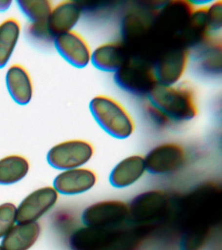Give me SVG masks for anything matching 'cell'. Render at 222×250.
<instances>
[{
	"instance_id": "13",
	"label": "cell",
	"mask_w": 222,
	"mask_h": 250,
	"mask_svg": "<svg viewBox=\"0 0 222 250\" xmlns=\"http://www.w3.org/2000/svg\"><path fill=\"white\" fill-rule=\"evenodd\" d=\"M132 56L122 41H110L99 45L91 52L90 62L101 72L115 74L127 63Z\"/></svg>"
},
{
	"instance_id": "9",
	"label": "cell",
	"mask_w": 222,
	"mask_h": 250,
	"mask_svg": "<svg viewBox=\"0 0 222 250\" xmlns=\"http://www.w3.org/2000/svg\"><path fill=\"white\" fill-rule=\"evenodd\" d=\"M129 218L128 205L120 200L98 201L83 210L81 220L85 226L111 229Z\"/></svg>"
},
{
	"instance_id": "21",
	"label": "cell",
	"mask_w": 222,
	"mask_h": 250,
	"mask_svg": "<svg viewBox=\"0 0 222 250\" xmlns=\"http://www.w3.org/2000/svg\"><path fill=\"white\" fill-rule=\"evenodd\" d=\"M20 33V23L14 18H9L0 23V69L10 60Z\"/></svg>"
},
{
	"instance_id": "7",
	"label": "cell",
	"mask_w": 222,
	"mask_h": 250,
	"mask_svg": "<svg viewBox=\"0 0 222 250\" xmlns=\"http://www.w3.org/2000/svg\"><path fill=\"white\" fill-rule=\"evenodd\" d=\"M222 40L210 35L202 44L189 51V63L197 76L204 78L218 77L222 74Z\"/></svg>"
},
{
	"instance_id": "19",
	"label": "cell",
	"mask_w": 222,
	"mask_h": 250,
	"mask_svg": "<svg viewBox=\"0 0 222 250\" xmlns=\"http://www.w3.org/2000/svg\"><path fill=\"white\" fill-rule=\"evenodd\" d=\"M207 5L195 8L186 26L179 37V41L189 51L202 44L212 35L206 21Z\"/></svg>"
},
{
	"instance_id": "4",
	"label": "cell",
	"mask_w": 222,
	"mask_h": 250,
	"mask_svg": "<svg viewBox=\"0 0 222 250\" xmlns=\"http://www.w3.org/2000/svg\"><path fill=\"white\" fill-rule=\"evenodd\" d=\"M114 81L122 91L140 97H147L157 84L151 64L133 56L114 74Z\"/></svg>"
},
{
	"instance_id": "3",
	"label": "cell",
	"mask_w": 222,
	"mask_h": 250,
	"mask_svg": "<svg viewBox=\"0 0 222 250\" xmlns=\"http://www.w3.org/2000/svg\"><path fill=\"white\" fill-rule=\"evenodd\" d=\"M160 7L135 5L130 7L122 17L121 41L126 45L132 56L141 57L145 54L154 20Z\"/></svg>"
},
{
	"instance_id": "8",
	"label": "cell",
	"mask_w": 222,
	"mask_h": 250,
	"mask_svg": "<svg viewBox=\"0 0 222 250\" xmlns=\"http://www.w3.org/2000/svg\"><path fill=\"white\" fill-rule=\"evenodd\" d=\"M186 159L184 148L174 142L158 145L144 156L147 172L158 176L171 175L179 171Z\"/></svg>"
},
{
	"instance_id": "1",
	"label": "cell",
	"mask_w": 222,
	"mask_h": 250,
	"mask_svg": "<svg viewBox=\"0 0 222 250\" xmlns=\"http://www.w3.org/2000/svg\"><path fill=\"white\" fill-rule=\"evenodd\" d=\"M146 98L171 123L188 122L198 114L196 93L186 82L171 86L157 83Z\"/></svg>"
},
{
	"instance_id": "26",
	"label": "cell",
	"mask_w": 222,
	"mask_h": 250,
	"mask_svg": "<svg viewBox=\"0 0 222 250\" xmlns=\"http://www.w3.org/2000/svg\"><path fill=\"white\" fill-rule=\"evenodd\" d=\"M46 22L30 23L27 30L28 37L38 42H53L54 38L48 32Z\"/></svg>"
},
{
	"instance_id": "28",
	"label": "cell",
	"mask_w": 222,
	"mask_h": 250,
	"mask_svg": "<svg viewBox=\"0 0 222 250\" xmlns=\"http://www.w3.org/2000/svg\"><path fill=\"white\" fill-rule=\"evenodd\" d=\"M12 5V1L7 0H0V13L7 11Z\"/></svg>"
},
{
	"instance_id": "23",
	"label": "cell",
	"mask_w": 222,
	"mask_h": 250,
	"mask_svg": "<svg viewBox=\"0 0 222 250\" xmlns=\"http://www.w3.org/2000/svg\"><path fill=\"white\" fill-rule=\"evenodd\" d=\"M19 10L31 23L46 22L53 5L48 0L17 1Z\"/></svg>"
},
{
	"instance_id": "27",
	"label": "cell",
	"mask_w": 222,
	"mask_h": 250,
	"mask_svg": "<svg viewBox=\"0 0 222 250\" xmlns=\"http://www.w3.org/2000/svg\"><path fill=\"white\" fill-rule=\"evenodd\" d=\"M145 109L147 111V115H149V118L158 126L165 127L169 125V123H171L162 113L158 110L157 108L150 104L149 103H147L145 106Z\"/></svg>"
},
{
	"instance_id": "10",
	"label": "cell",
	"mask_w": 222,
	"mask_h": 250,
	"mask_svg": "<svg viewBox=\"0 0 222 250\" xmlns=\"http://www.w3.org/2000/svg\"><path fill=\"white\" fill-rule=\"evenodd\" d=\"M169 207L168 197L161 190H149L138 195L132 201L129 217L137 223H150L159 220L166 213Z\"/></svg>"
},
{
	"instance_id": "12",
	"label": "cell",
	"mask_w": 222,
	"mask_h": 250,
	"mask_svg": "<svg viewBox=\"0 0 222 250\" xmlns=\"http://www.w3.org/2000/svg\"><path fill=\"white\" fill-rule=\"evenodd\" d=\"M53 44L58 54L74 67L83 68L91 62L92 52L88 43L75 31L56 37Z\"/></svg>"
},
{
	"instance_id": "18",
	"label": "cell",
	"mask_w": 222,
	"mask_h": 250,
	"mask_svg": "<svg viewBox=\"0 0 222 250\" xmlns=\"http://www.w3.org/2000/svg\"><path fill=\"white\" fill-rule=\"evenodd\" d=\"M5 83L9 95L17 104L26 105L32 101L34 95L32 78L21 64H13L7 69Z\"/></svg>"
},
{
	"instance_id": "2",
	"label": "cell",
	"mask_w": 222,
	"mask_h": 250,
	"mask_svg": "<svg viewBox=\"0 0 222 250\" xmlns=\"http://www.w3.org/2000/svg\"><path fill=\"white\" fill-rule=\"evenodd\" d=\"M89 111L99 126L109 136L125 140L135 130L131 115L121 104L106 95H97L91 100Z\"/></svg>"
},
{
	"instance_id": "5",
	"label": "cell",
	"mask_w": 222,
	"mask_h": 250,
	"mask_svg": "<svg viewBox=\"0 0 222 250\" xmlns=\"http://www.w3.org/2000/svg\"><path fill=\"white\" fill-rule=\"evenodd\" d=\"M189 62V50L179 41L163 49L152 62L157 83L171 86L179 83Z\"/></svg>"
},
{
	"instance_id": "14",
	"label": "cell",
	"mask_w": 222,
	"mask_h": 250,
	"mask_svg": "<svg viewBox=\"0 0 222 250\" xmlns=\"http://www.w3.org/2000/svg\"><path fill=\"white\" fill-rule=\"evenodd\" d=\"M97 176L93 170L79 167L65 170L54 181V189L64 195L87 192L96 185Z\"/></svg>"
},
{
	"instance_id": "15",
	"label": "cell",
	"mask_w": 222,
	"mask_h": 250,
	"mask_svg": "<svg viewBox=\"0 0 222 250\" xmlns=\"http://www.w3.org/2000/svg\"><path fill=\"white\" fill-rule=\"evenodd\" d=\"M82 6L79 2L63 1L52 8L46 21L48 32L54 38L73 31L82 14Z\"/></svg>"
},
{
	"instance_id": "16",
	"label": "cell",
	"mask_w": 222,
	"mask_h": 250,
	"mask_svg": "<svg viewBox=\"0 0 222 250\" xmlns=\"http://www.w3.org/2000/svg\"><path fill=\"white\" fill-rule=\"evenodd\" d=\"M146 173L144 156L134 154L114 166L109 175V182L115 188H126L138 183Z\"/></svg>"
},
{
	"instance_id": "22",
	"label": "cell",
	"mask_w": 222,
	"mask_h": 250,
	"mask_svg": "<svg viewBox=\"0 0 222 250\" xmlns=\"http://www.w3.org/2000/svg\"><path fill=\"white\" fill-rule=\"evenodd\" d=\"M30 169L28 160L22 156L11 155L0 160V185H9L24 179Z\"/></svg>"
},
{
	"instance_id": "17",
	"label": "cell",
	"mask_w": 222,
	"mask_h": 250,
	"mask_svg": "<svg viewBox=\"0 0 222 250\" xmlns=\"http://www.w3.org/2000/svg\"><path fill=\"white\" fill-rule=\"evenodd\" d=\"M111 229L85 226L78 229L70 238L72 250H105L114 240Z\"/></svg>"
},
{
	"instance_id": "11",
	"label": "cell",
	"mask_w": 222,
	"mask_h": 250,
	"mask_svg": "<svg viewBox=\"0 0 222 250\" xmlns=\"http://www.w3.org/2000/svg\"><path fill=\"white\" fill-rule=\"evenodd\" d=\"M58 199V191L54 188H40L33 191L17 207L16 222H36L56 205Z\"/></svg>"
},
{
	"instance_id": "6",
	"label": "cell",
	"mask_w": 222,
	"mask_h": 250,
	"mask_svg": "<svg viewBox=\"0 0 222 250\" xmlns=\"http://www.w3.org/2000/svg\"><path fill=\"white\" fill-rule=\"evenodd\" d=\"M94 152L93 145L87 141H65L51 148L48 152L47 160L48 164L56 169H75L88 163Z\"/></svg>"
},
{
	"instance_id": "20",
	"label": "cell",
	"mask_w": 222,
	"mask_h": 250,
	"mask_svg": "<svg viewBox=\"0 0 222 250\" xmlns=\"http://www.w3.org/2000/svg\"><path fill=\"white\" fill-rule=\"evenodd\" d=\"M40 234L38 222L17 223L3 238L1 246L4 250H28L36 243Z\"/></svg>"
},
{
	"instance_id": "29",
	"label": "cell",
	"mask_w": 222,
	"mask_h": 250,
	"mask_svg": "<svg viewBox=\"0 0 222 250\" xmlns=\"http://www.w3.org/2000/svg\"><path fill=\"white\" fill-rule=\"evenodd\" d=\"M0 250H3V248H2V246H1V245H0Z\"/></svg>"
},
{
	"instance_id": "25",
	"label": "cell",
	"mask_w": 222,
	"mask_h": 250,
	"mask_svg": "<svg viewBox=\"0 0 222 250\" xmlns=\"http://www.w3.org/2000/svg\"><path fill=\"white\" fill-rule=\"evenodd\" d=\"M206 21L212 35L221 31L222 27V1H214L206 9Z\"/></svg>"
},
{
	"instance_id": "24",
	"label": "cell",
	"mask_w": 222,
	"mask_h": 250,
	"mask_svg": "<svg viewBox=\"0 0 222 250\" xmlns=\"http://www.w3.org/2000/svg\"><path fill=\"white\" fill-rule=\"evenodd\" d=\"M17 207L11 203L0 205V238L15 226L16 222Z\"/></svg>"
}]
</instances>
